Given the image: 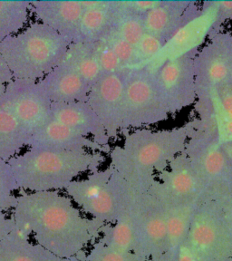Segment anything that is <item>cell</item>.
<instances>
[{
  "label": "cell",
  "instance_id": "obj_1",
  "mask_svg": "<svg viewBox=\"0 0 232 261\" xmlns=\"http://www.w3.org/2000/svg\"><path fill=\"white\" fill-rule=\"evenodd\" d=\"M15 228L57 257L70 259L101 236L106 223L84 215L60 192H19L11 211Z\"/></svg>",
  "mask_w": 232,
  "mask_h": 261
},
{
  "label": "cell",
  "instance_id": "obj_2",
  "mask_svg": "<svg viewBox=\"0 0 232 261\" xmlns=\"http://www.w3.org/2000/svg\"><path fill=\"white\" fill-rule=\"evenodd\" d=\"M188 140L185 124L172 129L141 128L128 132L122 145L112 147L109 165L131 184L148 186L184 152Z\"/></svg>",
  "mask_w": 232,
  "mask_h": 261
},
{
  "label": "cell",
  "instance_id": "obj_3",
  "mask_svg": "<svg viewBox=\"0 0 232 261\" xmlns=\"http://www.w3.org/2000/svg\"><path fill=\"white\" fill-rule=\"evenodd\" d=\"M102 152L27 148L8 163L19 192H62L79 176L100 170Z\"/></svg>",
  "mask_w": 232,
  "mask_h": 261
},
{
  "label": "cell",
  "instance_id": "obj_4",
  "mask_svg": "<svg viewBox=\"0 0 232 261\" xmlns=\"http://www.w3.org/2000/svg\"><path fill=\"white\" fill-rule=\"evenodd\" d=\"M72 42L40 22L29 25L0 44L14 79L38 82L64 59Z\"/></svg>",
  "mask_w": 232,
  "mask_h": 261
},
{
  "label": "cell",
  "instance_id": "obj_5",
  "mask_svg": "<svg viewBox=\"0 0 232 261\" xmlns=\"http://www.w3.org/2000/svg\"><path fill=\"white\" fill-rule=\"evenodd\" d=\"M185 126L189 140L184 153L203 186L207 200H232V164L220 144L216 123L197 117Z\"/></svg>",
  "mask_w": 232,
  "mask_h": 261
},
{
  "label": "cell",
  "instance_id": "obj_6",
  "mask_svg": "<svg viewBox=\"0 0 232 261\" xmlns=\"http://www.w3.org/2000/svg\"><path fill=\"white\" fill-rule=\"evenodd\" d=\"M171 115L155 80L146 66L127 69L122 134L166 121Z\"/></svg>",
  "mask_w": 232,
  "mask_h": 261
},
{
  "label": "cell",
  "instance_id": "obj_7",
  "mask_svg": "<svg viewBox=\"0 0 232 261\" xmlns=\"http://www.w3.org/2000/svg\"><path fill=\"white\" fill-rule=\"evenodd\" d=\"M223 203L205 200L196 210L183 247L198 261L232 257V240L225 221Z\"/></svg>",
  "mask_w": 232,
  "mask_h": 261
},
{
  "label": "cell",
  "instance_id": "obj_8",
  "mask_svg": "<svg viewBox=\"0 0 232 261\" xmlns=\"http://www.w3.org/2000/svg\"><path fill=\"white\" fill-rule=\"evenodd\" d=\"M154 184L136 198L131 208L135 228L134 253L145 260L161 257L168 250L166 208L155 192Z\"/></svg>",
  "mask_w": 232,
  "mask_h": 261
},
{
  "label": "cell",
  "instance_id": "obj_9",
  "mask_svg": "<svg viewBox=\"0 0 232 261\" xmlns=\"http://www.w3.org/2000/svg\"><path fill=\"white\" fill-rule=\"evenodd\" d=\"M51 106L38 82L14 79L0 98V108L12 114L31 136L53 120Z\"/></svg>",
  "mask_w": 232,
  "mask_h": 261
},
{
  "label": "cell",
  "instance_id": "obj_10",
  "mask_svg": "<svg viewBox=\"0 0 232 261\" xmlns=\"http://www.w3.org/2000/svg\"><path fill=\"white\" fill-rule=\"evenodd\" d=\"M197 101L207 100L214 90L229 81L232 73V33L220 31L209 38L195 58Z\"/></svg>",
  "mask_w": 232,
  "mask_h": 261
},
{
  "label": "cell",
  "instance_id": "obj_11",
  "mask_svg": "<svg viewBox=\"0 0 232 261\" xmlns=\"http://www.w3.org/2000/svg\"><path fill=\"white\" fill-rule=\"evenodd\" d=\"M198 50L168 60L152 72L171 114L179 113L197 102L194 58Z\"/></svg>",
  "mask_w": 232,
  "mask_h": 261
},
{
  "label": "cell",
  "instance_id": "obj_12",
  "mask_svg": "<svg viewBox=\"0 0 232 261\" xmlns=\"http://www.w3.org/2000/svg\"><path fill=\"white\" fill-rule=\"evenodd\" d=\"M156 177L155 192L166 207L199 206L207 200L203 186L184 151Z\"/></svg>",
  "mask_w": 232,
  "mask_h": 261
},
{
  "label": "cell",
  "instance_id": "obj_13",
  "mask_svg": "<svg viewBox=\"0 0 232 261\" xmlns=\"http://www.w3.org/2000/svg\"><path fill=\"white\" fill-rule=\"evenodd\" d=\"M127 69L102 75L91 87L87 102L102 123L108 137L116 140L122 132L123 97Z\"/></svg>",
  "mask_w": 232,
  "mask_h": 261
},
{
  "label": "cell",
  "instance_id": "obj_14",
  "mask_svg": "<svg viewBox=\"0 0 232 261\" xmlns=\"http://www.w3.org/2000/svg\"><path fill=\"white\" fill-rule=\"evenodd\" d=\"M215 25V1H204L200 15L168 41L159 55L146 65L147 68L153 72L168 60L200 49L207 38L217 34Z\"/></svg>",
  "mask_w": 232,
  "mask_h": 261
},
{
  "label": "cell",
  "instance_id": "obj_15",
  "mask_svg": "<svg viewBox=\"0 0 232 261\" xmlns=\"http://www.w3.org/2000/svg\"><path fill=\"white\" fill-rule=\"evenodd\" d=\"M201 12V4L191 0H162L143 16L145 32L165 44Z\"/></svg>",
  "mask_w": 232,
  "mask_h": 261
},
{
  "label": "cell",
  "instance_id": "obj_16",
  "mask_svg": "<svg viewBox=\"0 0 232 261\" xmlns=\"http://www.w3.org/2000/svg\"><path fill=\"white\" fill-rule=\"evenodd\" d=\"M31 13L40 22L63 37L75 43L82 16L85 11L84 1L72 0H30Z\"/></svg>",
  "mask_w": 232,
  "mask_h": 261
},
{
  "label": "cell",
  "instance_id": "obj_17",
  "mask_svg": "<svg viewBox=\"0 0 232 261\" xmlns=\"http://www.w3.org/2000/svg\"><path fill=\"white\" fill-rule=\"evenodd\" d=\"M51 110L53 120L88 136L99 145L111 151L110 139L88 102H52Z\"/></svg>",
  "mask_w": 232,
  "mask_h": 261
},
{
  "label": "cell",
  "instance_id": "obj_18",
  "mask_svg": "<svg viewBox=\"0 0 232 261\" xmlns=\"http://www.w3.org/2000/svg\"><path fill=\"white\" fill-rule=\"evenodd\" d=\"M51 150H88L109 154L110 151L71 127L52 120L30 137L29 147Z\"/></svg>",
  "mask_w": 232,
  "mask_h": 261
},
{
  "label": "cell",
  "instance_id": "obj_19",
  "mask_svg": "<svg viewBox=\"0 0 232 261\" xmlns=\"http://www.w3.org/2000/svg\"><path fill=\"white\" fill-rule=\"evenodd\" d=\"M84 6L76 42L104 40L114 29L120 11L119 0L84 1Z\"/></svg>",
  "mask_w": 232,
  "mask_h": 261
},
{
  "label": "cell",
  "instance_id": "obj_20",
  "mask_svg": "<svg viewBox=\"0 0 232 261\" xmlns=\"http://www.w3.org/2000/svg\"><path fill=\"white\" fill-rule=\"evenodd\" d=\"M52 102H87L90 87L75 71L60 63L38 81Z\"/></svg>",
  "mask_w": 232,
  "mask_h": 261
},
{
  "label": "cell",
  "instance_id": "obj_21",
  "mask_svg": "<svg viewBox=\"0 0 232 261\" xmlns=\"http://www.w3.org/2000/svg\"><path fill=\"white\" fill-rule=\"evenodd\" d=\"M61 63L75 71L90 87L102 77L95 54V43H72Z\"/></svg>",
  "mask_w": 232,
  "mask_h": 261
},
{
  "label": "cell",
  "instance_id": "obj_22",
  "mask_svg": "<svg viewBox=\"0 0 232 261\" xmlns=\"http://www.w3.org/2000/svg\"><path fill=\"white\" fill-rule=\"evenodd\" d=\"M114 169L108 165L106 169L91 172L84 179L72 181L65 188V194L68 196L78 208L83 212L93 202L109 182Z\"/></svg>",
  "mask_w": 232,
  "mask_h": 261
},
{
  "label": "cell",
  "instance_id": "obj_23",
  "mask_svg": "<svg viewBox=\"0 0 232 261\" xmlns=\"http://www.w3.org/2000/svg\"><path fill=\"white\" fill-rule=\"evenodd\" d=\"M31 135L12 114L0 108V161L8 163L29 147Z\"/></svg>",
  "mask_w": 232,
  "mask_h": 261
},
{
  "label": "cell",
  "instance_id": "obj_24",
  "mask_svg": "<svg viewBox=\"0 0 232 261\" xmlns=\"http://www.w3.org/2000/svg\"><path fill=\"white\" fill-rule=\"evenodd\" d=\"M31 15L29 0H0V44L24 30Z\"/></svg>",
  "mask_w": 232,
  "mask_h": 261
},
{
  "label": "cell",
  "instance_id": "obj_25",
  "mask_svg": "<svg viewBox=\"0 0 232 261\" xmlns=\"http://www.w3.org/2000/svg\"><path fill=\"white\" fill-rule=\"evenodd\" d=\"M165 206V205H164ZM200 206V205H199ZM199 206L166 207L168 250L171 257H175L187 239L190 227L196 210Z\"/></svg>",
  "mask_w": 232,
  "mask_h": 261
},
{
  "label": "cell",
  "instance_id": "obj_26",
  "mask_svg": "<svg viewBox=\"0 0 232 261\" xmlns=\"http://www.w3.org/2000/svg\"><path fill=\"white\" fill-rule=\"evenodd\" d=\"M19 192L9 164L0 161V241L12 232L15 228L12 218L8 216V212L15 208Z\"/></svg>",
  "mask_w": 232,
  "mask_h": 261
},
{
  "label": "cell",
  "instance_id": "obj_27",
  "mask_svg": "<svg viewBox=\"0 0 232 261\" xmlns=\"http://www.w3.org/2000/svg\"><path fill=\"white\" fill-rule=\"evenodd\" d=\"M0 261H42L39 246L14 228L0 241Z\"/></svg>",
  "mask_w": 232,
  "mask_h": 261
},
{
  "label": "cell",
  "instance_id": "obj_28",
  "mask_svg": "<svg viewBox=\"0 0 232 261\" xmlns=\"http://www.w3.org/2000/svg\"><path fill=\"white\" fill-rule=\"evenodd\" d=\"M99 240L110 249L121 252H134L135 228L131 216V208L116 223L105 225Z\"/></svg>",
  "mask_w": 232,
  "mask_h": 261
},
{
  "label": "cell",
  "instance_id": "obj_29",
  "mask_svg": "<svg viewBox=\"0 0 232 261\" xmlns=\"http://www.w3.org/2000/svg\"><path fill=\"white\" fill-rule=\"evenodd\" d=\"M119 4L120 11L113 32L135 47L146 33L143 24V16L124 10L121 6L120 0Z\"/></svg>",
  "mask_w": 232,
  "mask_h": 261
},
{
  "label": "cell",
  "instance_id": "obj_30",
  "mask_svg": "<svg viewBox=\"0 0 232 261\" xmlns=\"http://www.w3.org/2000/svg\"><path fill=\"white\" fill-rule=\"evenodd\" d=\"M86 261H147L134 252H121L110 249L98 239L86 252Z\"/></svg>",
  "mask_w": 232,
  "mask_h": 261
},
{
  "label": "cell",
  "instance_id": "obj_31",
  "mask_svg": "<svg viewBox=\"0 0 232 261\" xmlns=\"http://www.w3.org/2000/svg\"><path fill=\"white\" fill-rule=\"evenodd\" d=\"M165 43L158 37L145 33L142 39L139 41L135 46L136 53V66H146L149 65L155 57L162 51Z\"/></svg>",
  "mask_w": 232,
  "mask_h": 261
},
{
  "label": "cell",
  "instance_id": "obj_32",
  "mask_svg": "<svg viewBox=\"0 0 232 261\" xmlns=\"http://www.w3.org/2000/svg\"><path fill=\"white\" fill-rule=\"evenodd\" d=\"M104 41H106L109 45L125 69L134 68L136 66V53L134 45L122 39L113 31L104 39Z\"/></svg>",
  "mask_w": 232,
  "mask_h": 261
},
{
  "label": "cell",
  "instance_id": "obj_33",
  "mask_svg": "<svg viewBox=\"0 0 232 261\" xmlns=\"http://www.w3.org/2000/svg\"><path fill=\"white\" fill-rule=\"evenodd\" d=\"M95 54L102 75L121 73L125 70L106 41L95 42Z\"/></svg>",
  "mask_w": 232,
  "mask_h": 261
},
{
  "label": "cell",
  "instance_id": "obj_34",
  "mask_svg": "<svg viewBox=\"0 0 232 261\" xmlns=\"http://www.w3.org/2000/svg\"><path fill=\"white\" fill-rule=\"evenodd\" d=\"M161 1L162 0H150V1H142V0L122 1V0H120V3H121L122 8L128 12L143 16L149 11H151V9L159 6Z\"/></svg>",
  "mask_w": 232,
  "mask_h": 261
},
{
  "label": "cell",
  "instance_id": "obj_35",
  "mask_svg": "<svg viewBox=\"0 0 232 261\" xmlns=\"http://www.w3.org/2000/svg\"><path fill=\"white\" fill-rule=\"evenodd\" d=\"M216 6V33L221 31L223 24L232 21V1H215Z\"/></svg>",
  "mask_w": 232,
  "mask_h": 261
},
{
  "label": "cell",
  "instance_id": "obj_36",
  "mask_svg": "<svg viewBox=\"0 0 232 261\" xmlns=\"http://www.w3.org/2000/svg\"><path fill=\"white\" fill-rule=\"evenodd\" d=\"M13 80L12 73L8 68L4 58L0 55V98L5 94L7 87Z\"/></svg>",
  "mask_w": 232,
  "mask_h": 261
},
{
  "label": "cell",
  "instance_id": "obj_37",
  "mask_svg": "<svg viewBox=\"0 0 232 261\" xmlns=\"http://www.w3.org/2000/svg\"><path fill=\"white\" fill-rule=\"evenodd\" d=\"M217 133L220 143H228L232 141V121H218L215 122Z\"/></svg>",
  "mask_w": 232,
  "mask_h": 261
},
{
  "label": "cell",
  "instance_id": "obj_38",
  "mask_svg": "<svg viewBox=\"0 0 232 261\" xmlns=\"http://www.w3.org/2000/svg\"><path fill=\"white\" fill-rule=\"evenodd\" d=\"M223 212L226 225L232 240V200L225 201L223 203Z\"/></svg>",
  "mask_w": 232,
  "mask_h": 261
},
{
  "label": "cell",
  "instance_id": "obj_39",
  "mask_svg": "<svg viewBox=\"0 0 232 261\" xmlns=\"http://www.w3.org/2000/svg\"><path fill=\"white\" fill-rule=\"evenodd\" d=\"M39 254H40L41 260L42 261H70L69 259H65V258L57 257L52 253L49 252L48 250L42 248L41 246H39Z\"/></svg>",
  "mask_w": 232,
  "mask_h": 261
},
{
  "label": "cell",
  "instance_id": "obj_40",
  "mask_svg": "<svg viewBox=\"0 0 232 261\" xmlns=\"http://www.w3.org/2000/svg\"><path fill=\"white\" fill-rule=\"evenodd\" d=\"M221 147L224 151L225 154L228 157L229 162L232 164V141L231 142H228V143H220Z\"/></svg>",
  "mask_w": 232,
  "mask_h": 261
},
{
  "label": "cell",
  "instance_id": "obj_41",
  "mask_svg": "<svg viewBox=\"0 0 232 261\" xmlns=\"http://www.w3.org/2000/svg\"><path fill=\"white\" fill-rule=\"evenodd\" d=\"M147 261H175V257H171V255H169L168 253H165L163 256L159 257H155L151 258Z\"/></svg>",
  "mask_w": 232,
  "mask_h": 261
},
{
  "label": "cell",
  "instance_id": "obj_42",
  "mask_svg": "<svg viewBox=\"0 0 232 261\" xmlns=\"http://www.w3.org/2000/svg\"><path fill=\"white\" fill-rule=\"evenodd\" d=\"M70 261H85V260H81V259H79V258H78V257H72V258H70Z\"/></svg>",
  "mask_w": 232,
  "mask_h": 261
},
{
  "label": "cell",
  "instance_id": "obj_43",
  "mask_svg": "<svg viewBox=\"0 0 232 261\" xmlns=\"http://www.w3.org/2000/svg\"><path fill=\"white\" fill-rule=\"evenodd\" d=\"M221 261H232V257H228V258H226V259H223V260Z\"/></svg>",
  "mask_w": 232,
  "mask_h": 261
},
{
  "label": "cell",
  "instance_id": "obj_44",
  "mask_svg": "<svg viewBox=\"0 0 232 261\" xmlns=\"http://www.w3.org/2000/svg\"><path fill=\"white\" fill-rule=\"evenodd\" d=\"M229 82H230V83H231V85H232V73H231V74H230V78H229Z\"/></svg>",
  "mask_w": 232,
  "mask_h": 261
}]
</instances>
